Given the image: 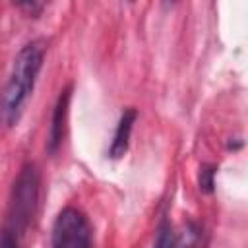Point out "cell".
Listing matches in <instances>:
<instances>
[{"label":"cell","instance_id":"cell-6","mask_svg":"<svg viewBox=\"0 0 248 248\" xmlns=\"http://www.w3.org/2000/svg\"><path fill=\"white\" fill-rule=\"evenodd\" d=\"M169 248H203V231L196 223H190L180 232H174Z\"/></svg>","mask_w":248,"mask_h":248},{"label":"cell","instance_id":"cell-5","mask_svg":"<svg viewBox=\"0 0 248 248\" xmlns=\"http://www.w3.org/2000/svg\"><path fill=\"white\" fill-rule=\"evenodd\" d=\"M136 110L134 108H128L122 112L118 124H116V132H114V138H112V143L108 147V155L112 159H122L128 151V143H130V136H132V128H134V122H136Z\"/></svg>","mask_w":248,"mask_h":248},{"label":"cell","instance_id":"cell-7","mask_svg":"<svg viewBox=\"0 0 248 248\" xmlns=\"http://www.w3.org/2000/svg\"><path fill=\"white\" fill-rule=\"evenodd\" d=\"M213 186H215V167L203 165L200 169V190L205 194H211Z\"/></svg>","mask_w":248,"mask_h":248},{"label":"cell","instance_id":"cell-8","mask_svg":"<svg viewBox=\"0 0 248 248\" xmlns=\"http://www.w3.org/2000/svg\"><path fill=\"white\" fill-rule=\"evenodd\" d=\"M0 248H17V240L10 231H2L0 234Z\"/></svg>","mask_w":248,"mask_h":248},{"label":"cell","instance_id":"cell-2","mask_svg":"<svg viewBox=\"0 0 248 248\" xmlns=\"http://www.w3.org/2000/svg\"><path fill=\"white\" fill-rule=\"evenodd\" d=\"M39 202V172L35 165H25L14 184L12 196V234H21L33 221Z\"/></svg>","mask_w":248,"mask_h":248},{"label":"cell","instance_id":"cell-3","mask_svg":"<svg viewBox=\"0 0 248 248\" xmlns=\"http://www.w3.org/2000/svg\"><path fill=\"white\" fill-rule=\"evenodd\" d=\"M52 248H91V227L76 207H64L52 225Z\"/></svg>","mask_w":248,"mask_h":248},{"label":"cell","instance_id":"cell-4","mask_svg":"<svg viewBox=\"0 0 248 248\" xmlns=\"http://www.w3.org/2000/svg\"><path fill=\"white\" fill-rule=\"evenodd\" d=\"M70 99H72V85H68L64 91H60L56 105H54V112H52V120H50V132H48V151L50 153H54L58 149V145L62 143L68 108H70Z\"/></svg>","mask_w":248,"mask_h":248},{"label":"cell","instance_id":"cell-1","mask_svg":"<svg viewBox=\"0 0 248 248\" xmlns=\"http://www.w3.org/2000/svg\"><path fill=\"white\" fill-rule=\"evenodd\" d=\"M43 58H45L43 41H31L17 52L10 78L0 95V120L6 124V128H14L19 122L25 103L33 93L35 81L43 68Z\"/></svg>","mask_w":248,"mask_h":248}]
</instances>
